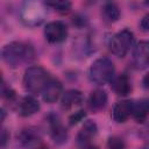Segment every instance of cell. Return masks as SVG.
Segmentation results:
<instances>
[{
    "label": "cell",
    "instance_id": "obj_1",
    "mask_svg": "<svg viewBox=\"0 0 149 149\" xmlns=\"http://www.w3.org/2000/svg\"><path fill=\"white\" fill-rule=\"evenodd\" d=\"M2 59L10 68H19L23 64L30 63L35 58V50L31 44L15 41L6 44L1 51Z\"/></svg>",
    "mask_w": 149,
    "mask_h": 149
},
{
    "label": "cell",
    "instance_id": "obj_2",
    "mask_svg": "<svg viewBox=\"0 0 149 149\" xmlns=\"http://www.w3.org/2000/svg\"><path fill=\"white\" fill-rule=\"evenodd\" d=\"M50 79L49 72L42 66H29L23 74V86L29 93L38 94L42 93Z\"/></svg>",
    "mask_w": 149,
    "mask_h": 149
},
{
    "label": "cell",
    "instance_id": "obj_3",
    "mask_svg": "<svg viewBox=\"0 0 149 149\" xmlns=\"http://www.w3.org/2000/svg\"><path fill=\"white\" fill-rule=\"evenodd\" d=\"M114 64L107 57H100L95 59L88 70V77L91 81L97 85H104L111 81L114 77Z\"/></svg>",
    "mask_w": 149,
    "mask_h": 149
},
{
    "label": "cell",
    "instance_id": "obj_4",
    "mask_svg": "<svg viewBox=\"0 0 149 149\" xmlns=\"http://www.w3.org/2000/svg\"><path fill=\"white\" fill-rule=\"evenodd\" d=\"M134 43V34L129 29H122L114 34L109 41V50L118 57H125Z\"/></svg>",
    "mask_w": 149,
    "mask_h": 149
},
{
    "label": "cell",
    "instance_id": "obj_5",
    "mask_svg": "<svg viewBox=\"0 0 149 149\" xmlns=\"http://www.w3.org/2000/svg\"><path fill=\"white\" fill-rule=\"evenodd\" d=\"M44 37L49 43H61L68 37V27L63 21H51L44 28Z\"/></svg>",
    "mask_w": 149,
    "mask_h": 149
},
{
    "label": "cell",
    "instance_id": "obj_6",
    "mask_svg": "<svg viewBox=\"0 0 149 149\" xmlns=\"http://www.w3.org/2000/svg\"><path fill=\"white\" fill-rule=\"evenodd\" d=\"M48 123H49V129H50V136L54 140V142L57 144H62L66 142L68 130L63 126L61 119L56 114H50L48 116Z\"/></svg>",
    "mask_w": 149,
    "mask_h": 149
},
{
    "label": "cell",
    "instance_id": "obj_7",
    "mask_svg": "<svg viewBox=\"0 0 149 149\" xmlns=\"http://www.w3.org/2000/svg\"><path fill=\"white\" fill-rule=\"evenodd\" d=\"M133 64L139 70L149 66V41H140L135 45L133 51Z\"/></svg>",
    "mask_w": 149,
    "mask_h": 149
},
{
    "label": "cell",
    "instance_id": "obj_8",
    "mask_svg": "<svg viewBox=\"0 0 149 149\" xmlns=\"http://www.w3.org/2000/svg\"><path fill=\"white\" fill-rule=\"evenodd\" d=\"M43 8L36 2H27L21 12V17L27 24H38L43 20Z\"/></svg>",
    "mask_w": 149,
    "mask_h": 149
},
{
    "label": "cell",
    "instance_id": "obj_9",
    "mask_svg": "<svg viewBox=\"0 0 149 149\" xmlns=\"http://www.w3.org/2000/svg\"><path fill=\"white\" fill-rule=\"evenodd\" d=\"M133 108H134V102L132 100H122L116 102L112 112V116L114 121L118 123L126 122L133 115Z\"/></svg>",
    "mask_w": 149,
    "mask_h": 149
},
{
    "label": "cell",
    "instance_id": "obj_10",
    "mask_svg": "<svg viewBox=\"0 0 149 149\" xmlns=\"http://www.w3.org/2000/svg\"><path fill=\"white\" fill-rule=\"evenodd\" d=\"M42 98L45 102L52 104L55 102L57 99H59V97H62L63 94V85L62 83L56 79V78H51L48 84L45 85V87L42 91Z\"/></svg>",
    "mask_w": 149,
    "mask_h": 149
},
{
    "label": "cell",
    "instance_id": "obj_11",
    "mask_svg": "<svg viewBox=\"0 0 149 149\" xmlns=\"http://www.w3.org/2000/svg\"><path fill=\"white\" fill-rule=\"evenodd\" d=\"M98 132V126L94 121L92 120H87L84 122L81 129L79 130L78 135H77V142L79 146L85 147L87 144H90L91 140L97 135Z\"/></svg>",
    "mask_w": 149,
    "mask_h": 149
},
{
    "label": "cell",
    "instance_id": "obj_12",
    "mask_svg": "<svg viewBox=\"0 0 149 149\" xmlns=\"http://www.w3.org/2000/svg\"><path fill=\"white\" fill-rule=\"evenodd\" d=\"M40 140V133L34 127L23 128L17 134V143L22 148H30L35 146Z\"/></svg>",
    "mask_w": 149,
    "mask_h": 149
},
{
    "label": "cell",
    "instance_id": "obj_13",
    "mask_svg": "<svg viewBox=\"0 0 149 149\" xmlns=\"http://www.w3.org/2000/svg\"><path fill=\"white\" fill-rule=\"evenodd\" d=\"M111 87L112 90L118 94L126 97L132 91V84L127 74L121 73L119 76H114L113 79L111 80Z\"/></svg>",
    "mask_w": 149,
    "mask_h": 149
},
{
    "label": "cell",
    "instance_id": "obj_14",
    "mask_svg": "<svg viewBox=\"0 0 149 149\" xmlns=\"http://www.w3.org/2000/svg\"><path fill=\"white\" fill-rule=\"evenodd\" d=\"M38 109L40 104L31 95H26L17 102V112L21 116H30L38 112Z\"/></svg>",
    "mask_w": 149,
    "mask_h": 149
},
{
    "label": "cell",
    "instance_id": "obj_15",
    "mask_svg": "<svg viewBox=\"0 0 149 149\" xmlns=\"http://www.w3.org/2000/svg\"><path fill=\"white\" fill-rule=\"evenodd\" d=\"M84 101V95L79 90H69L62 94L61 102L62 107L65 109H70L72 107L81 105Z\"/></svg>",
    "mask_w": 149,
    "mask_h": 149
},
{
    "label": "cell",
    "instance_id": "obj_16",
    "mask_svg": "<svg viewBox=\"0 0 149 149\" xmlns=\"http://www.w3.org/2000/svg\"><path fill=\"white\" fill-rule=\"evenodd\" d=\"M87 102L92 111H101L107 105V93L101 88H97L91 92Z\"/></svg>",
    "mask_w": 149,
    "mask_h": 149
},
{
    "label": "cell",
    "instance_id": "obj_17",
    "mask_svg": "<svg viewBox=\"0 0 149 149\" xmlns=\"http://www.w3.org/2000/svg\"><path fill=\"white\" fill-rule=\"evenodd\" d=\"M133 116L137 122L146 121V119L149 116V99L148 98H143V99H140L137 102H134Z\"/></svg>",
    "mask_w": 149,
    "mask_h": 149
},
{
    "label": "cell",
    "instance_id": "obj_18",
    "mask_svg": "<svg viewBox=\"0 0 149 149\" xmlns=\"http://www.w3.org/2000/svg\"><path fill=\"white\" fill-rule=\"evenodd\" d=\"M120 9L114 2H106L102 7V17L105 21L112 23L119 20L120 17Z\"/></svg>",
    "mask_w": 149,
    "mask_h": 149
},
{
    "label": "cell",
    "instance_id": "obj_19",
    "mask_svg": "<svg viewBox=\"0 0 149 149\" xmlns=\"http://www.w3.org/2000/svg\"><path fill=\"white\" fill-rule=\"evenodd\" d=\"M45 5L59 13H66L71 8V2L69 1H48L45 2Z\"/></svg>",
    "mask_w": 149,
    "mask_h": 149
},
{
    "label": "cell",
    "instance_id": "obj_20",
    "mask_svg": "<svg viewBox=\"0 0 149 149\" xmlns=\"http://www.w3.org/2000/svg\"><path fill=\"white\" fill-rule=\"evenodd\" d=\"M107 149H126L125 141L120 136H111L107 141Z\"/></svg>",
    "mask_w": 149,
    "mask_h": 149
},
{
    "label": "cell",
    "instance_id": "obj_21",
    "mask_svg": "<svg viewBox=\"0 0 149 149\" xmlns=\"http://www.w3.org/2000/svg\"><path fill=\"white\" fill-rule=\"evenodd\" d=\"M2 97L5 99H7L8 101H14L15 98H16V94H15V91L13 88H10L9 86L6 85V83L2 84Z\"/></svg>",
    "mask_w": 149,
    "mask_h": 149
},
{
    "label": "cell",
    "instance_id": "obj_22",
    "mask_svg": "<svg viewBox=\"0 0 149 149\" xmlns=\"http://www.w3.org/2000/svg\"><path fill=\"white\" fill-rule=\"evenodd\" d=\"M85 115H86V113H85V111H83V109H79V111H77V112H74L70 118H69V121H70V125L71 126H73V125H77L79 121H81L84 118H85Z\"/></svg>",
    "mask_w": 149,
    "mask_h": 149
},
{
    "label": "cell",
    "instance_id": "obj_23",
    "mask_svg": "<svg viewBox=\"0 0 149 149\" xmlns=\"http://www.w3.org/2000/svg\"><path fill=\"white\" fill-rule=\"evenodd\" d=\"M140 26H141V28H142L143 30H146V31L149 30V13L146 14V15L142 17V20H141V22H140Z\"/></svg>",
    "mask_w": 149,
    "mask_h": 149
},
{
    "label": "cell",
    "instance_id": "obj_24",
    "mask_svg": "<svg viewBox=\"0 0 149 149\" xmlns=\"http://www.w3.org/2000/svg\"><path fill=\"white\" fill-rule=\"evenodd\" d=\"M8 139H9V134L7 133V130L5 128H2V130H1V147L2 148L6 146Z\"/></svg>",
    "mask_w": 149,
    "mask_h": 149
},
{
    "label": "cell",
    "instance_id": "obj_25",
    "mask_svg": "<svg viewBox=\"0 0 149 149\" xmlns=\"http://www.w3.org/2000/svg\"><path fill=\"white\" fill-rule=\"evenodd\" d=\"M143 85H144V87L149 88V72L143 77Z\"/></svg>",
    "mask_w": 149,
    "mask_h": 149
},
{
    "label": "cell",
    "instance_id": "obj_26",
    "mask_svg": "<svg viewBox=\"0 0 149 149\" xmlns=\"http://www.w3.org/2000/svg\"><path fill=\"white\" fill-rule=\"evenodd\" d=\"M83 149H99L97 146H93V144H87V146H85V147H83Z\"/></svg>",
    "mask_w": 149,
    "mask_h": 149
},
{
    "label": "cell",
    "instance_id": "obj_27",
    "mask_svg": "<svg viewBox=\"0 0 149 149\" xmlns=\"http://www.w3.org/2000/svg\"><path fill=\"white\" fill-rule=\"evenodd\" d=\"M141 149H149V142H147V143H146Z\"/></svg>",
    "mask_w": 149,
    "mask_h": 149
},
{
    "label": "cell",
    "instance_id": "obj_28",
    "mask_svg": "<svg viewBox=\"0 0 149 149\" xmlns=\"http://www.w3.org/2000/svg\"><path fill=\"white\" fill-rule=\"evenodd\" d=\"M38 149H48V148H47V147H40Z\"/></svg>",
    "mask_w": 149,
    "mask_h": 149
}]
</instances>
